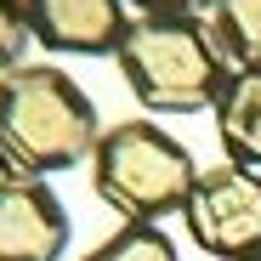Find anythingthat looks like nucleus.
<instances>
[{"instance_id":"1","label":"nucleus","mask_w":261,"mask_h":261,"mask_svg":"<svg viewBox=\"0 0 261 261\" xmlns=\"http://www.w3.org/2000/svg\"><path fill=\"white\" fill-rule=\"evenodd\" d=\"M102 137L91 97L57 63H17L0 74V153L17 176H57L91 159Z\"/></svg>"},{"instance_id":"2","label":"nucleus","mask_w":261,"mask_h":261,"mask_svg":"<svg viewBox=\"0 0 261 261\" xmlns=\"http://www.w3.org/2000/svg\"><path fill=\"white\" fill-rule=\"evenodd\" d=\"M85 165H91L97 199L119 222H153V227L165 216H182V204H188V193L199 182V165H193L188 142L170 137L148 114L108 125Z\"/></svg>"},{"instance_id":"3","label":"nucleus","mask_w":261,"mask_h":261,"mask_svg":"<svg viewBox=\"0 0 261 261\" xmlns=\"http://www.w3.org/2000/svg\"><path fill=\"white\" fill-rule=\"evenodd\" d=\"M119 80L137 97V108L153 114H199L216 108V91L227 80L222 51L210 46L199 17H130L114 46Z\"/></svg>"},{"instance_id":"4","label":"nucleus","mask_w":261,"mask_h":261,"mask_svg":"<svg viewBox=\"0 0 261 261\" xmlns=\"http://www.w3.org/2000/svg\"><path fill=\"white\" fill-rule=\"evenodd\" d=\"M188 239L216 261H244L261 250V170L250 165H204L182 204Z\"/></svg>"},{"instance_id":"5","label":"nucleus","mask_w":261,"mask_h":261,"mask_svg":"<svg viewBox=\"0 0 261 261\" xmlns=\"http://www.w3.org/2000/svg\"><path fill=\"white\" fill-rule=\"evenodd\" d=\"M29 34L57 57H114L125 34V0H23Z\"/></svg>"},{"instance_id":"6","label":"nucleus","mask_w":261,"mask_h":261,"mask_svg":"<svg viewBox=\"0 0 261 261\" xmlns=\"http://www.w3.org/2000/svg\"><path fill=\"white\" fill-rule=\"evenodd\" d=\"M68 250V210L51 182L17 176L0 193V261H57Z\"/></svg>"},{"instance_id":"7","label":"nucleus","mask_w":261,"mask_h":261,"mask_svg":"<svg viewBox=\"0 0 261 261\" xmlns=\"http://www.w3.org/2000/svg\"><path fill=\"white\" fill-rule=\"evenodd\" d=\"M210 114H216V142H222L227 165L261 170V68H227Z\"/></svg>"},{"instance_id":"8","label":"nucleus","mask_w":261,"mask_h":261,"mask_svg":"<svg viewBox=\"0 0 261 261\" xmlns=\"http://www.w3.org/2000/svg\"><path fill=\"white\" fill-rule=\"evenodd\" d=\"M199 23L227 68H261V0H210Z\"/></svg>"},{"instance_id":"9","label":"nucleus","mask_w":261,"mask_h":261,"mask_svg":"<svg viewBox=\"0 0 261 261\" xmlns=\"http://www.w3.org/2000/svg\"><path fill=\"white\" fill-rule=\"evenodd\" d=\"M85 261H182V250L165 239V227L153 222H119L102 244L85 250Z\"/></svg>"},{"instance_id":"10","label":"nucleus","mask_w":261,"mask_h":261,"mask_svg":"<svg viewBox=\"0 0 261 261\" xmlns=\"http://www.w3.org/2000/svg\"><path fill=\"white\" fill-rule=\"evenodd\" d=\"M29 12H23V0H0V74L17 68L23 51H29Z\"/></svg>"},{"instance_id":"11","label":"nucleus","mask_w":261,"mask_h":261,"mask_svg":"<svg viewBox=\"0 0 261 261\" xmlns=\"http://www.w3.org/2000/svg\"><path fill=\"white\" fill-rule=\"evenodd\" d=\"M130 12H142V17H199L210 0H125Z\"/></svg>"},{"instance_id":"12","label":"nucleus","mask_w":261,"mask_h":261,"mask_svg":"<svg viewBox=\"0 0 261 261\" xmlns=\"http://www.w3.org/2000/svg\"><path fill=\"white\" fill-rule=\"evenodd\" d=\"M12 182H17V170H12V159H6V153H0V193H6Z\"/></svg>"},{"instance_id":"13","label":"nucleus","mask_w":261,"mask_h":261,"mask_svg":"<svg viewBox=\"0 0 261 261\" xmlns=\"http://www.w3.org/2000/svg\"><path fill=\"white\" fill-rule=\"evenodd\" d=\"M244 261H261V250H255V255H244Z\"/></svg>"}]
</instances>
